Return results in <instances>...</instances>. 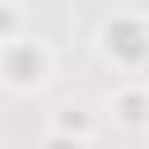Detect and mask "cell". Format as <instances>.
I'll list each match as a JSON object with an SVG mask.
<instances>
[{"label": "cell", "instance_id": "1", "mask_svg": "<svg viewBox=\"0 0 149 149\" xmlns=\"http://www.w3.org/2000/svg\"><path fill=\"white\" fill-rule=\"evenodd\" d=\"M51 79H56V51L42 37L14 33L9 42H0V84L9 93L28 98V93H42Z\"/></svg>", "mask_w": 149, "mask_h": 149}, {"label": "cell", "instance_id": "2", "mask_svg": "<svg viewBox=\"0 0 149 149\" xmlns=\"http://www.w3.org/2000/svg\"><path fill=\"white\" fill-rule=\"evenodd\" d=\"M98 51H102V61L107 65H116V70H140V65H149V14H140V9H116V14H107L102 23H98Z\"/></svg>", "mask_w": 149, "mask_h": 149}, {"label": "cell", "instance_id": "3", "mask_svg": "<svg viewBox=\"0 0 149 149\" xmlns=\"http://www.w3.org/2000/svg\"><path fill=\"white\" fill-rule=\"evenodd\" d=\"M107 107H112V121L121 130H149V84L126 79L121 88H112Z\"/></svg>", "mask_w": 149, "mask_h": 149}, {"label": "cell", "instance_id": "4", "mask_svg": "<svg viewBox=\"0 0 149 149\" xmlns=\"http://www.w3.org/2000/svg\"><path fill=\"white\" fill-rule=\"evenodd\" d=\"M47 130H51V135H70V140H93L98 121H93V112H88L84 102H61V107H51Z\"/></svg>", "mask_w": 149, "mask_h": 149}, {"label": "cell", "instance_id": "5", "mask_svg": "<svg viewBox=\"0 0 149 149\" xmlns=\"http://www.w3.org/2000/svg\"><path fill=\"white\" fill-rule=\"evenodd\" d=\"M14 33H23V5L19 0H0V42H9Z\"/></svg>", "mask_w": 149, "mask_h": 149}, {"label": "cell", "instance_id": "6", "mask_svg": "<svg viewBox=\"0 0 149 149\" xmlns=\"http://www.w3.org/2000/svg\"><path fill=\"white\" fill-rule=\"evenodd\" d=\"M42 149H88V140H70V135H51L47 130V144Z\"/></svg>", "mask_w": 149, "mask_h": 149}]
</instances>
